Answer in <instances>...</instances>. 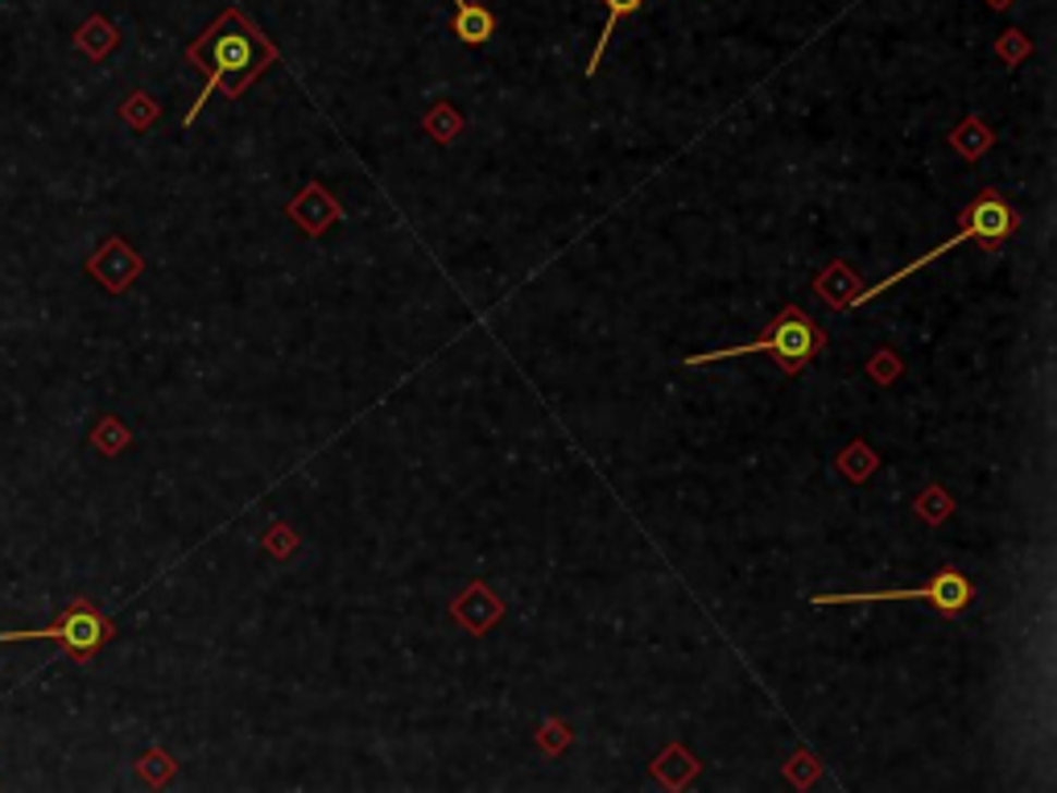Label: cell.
I'll use <instances>...</instances> for the list:
<instances>
[{
  "label": "cell",
  "mask_w": 1057,
  "mask_h": 793,
  "mask_svg": "<svg viewBox=\"0 0 1057 793\" xmlns=\"http://www.w3.org/2000/svg\"><path fill=\"white\" fill-rule=\"evenodd\" d=\"M274 59H277V46L269 38H260V29H256L240 9L219 13L216 25L191 46V62L207 66V83H203V91H198L195 108L186 112V124H195L198 112H203V103L216 96L219 87H223L228 96H240V91H244V87H248V83H253Z\"/></svg>",
  "instance_id": "1"
},
{
  "label": "cell",
  "mask_w": 1057,
  "mask_h": 793,
  "mask_svg": "<svg viewBox=\"0 0 1057 793\" xmlns=\"http://www.w3.org/2000/svg\"><path fill=\"white\" fill-rule=\"evenodd\" d=\"M1017 232V211L1008 207V198L996 195V191H983V195H975V203L967 207V219H962V228L955 232L950 240H941L938 248H930L925 257L909 260L904 269H897L892 278L876 281L872 290H860L855 294V306H863V302H872L876 294H884V290H892L897 281L913 278L918 269H930V260H938L941 253H950V248H959V244H980L983 253H996V248H1004V240Z\"/></svg>",
  "instance_id": "2"
},
{
  "label": "cell",
  "mask_w": 1057,
  "mask_h": 793,
  "mask_svg": "<svg viewBox=\"0 0 1057 793\" xmlns=\"http://www.w3.org/2000/svg\"><path fill=\"white\" fill-rule=\"evenodd\" d=\"M823 347H826L823 327L805 315V310H798V306H785L781 315L764 327L761 339L736 343V347H719V352H703V356H690L685 368H706V364H719V359H731V356H752V352H773L785 373L798 377Z\"/></svg>",
  "instance_id": "3"
},
{
  "label": "cell",
  "mask_w": 1057,
  "mask_h": 793,
  "mask_svg": "<svg viewBox=\"0 0 1057 793\" xmlns=\"http://www.w3.org/2000/svg\"><path fill=\"white\" fill-rule=\"evenodd\" d=\"M888 599H921L930 603L934 612H941L946 620H959L971 603H975V583L959 571H938L930 583L909 587V591H851V595H814L810 603L814 608H847V603H888Z\"/></svg>",
  "instance_id": "4"
},
{
  "label": "cell",
  "mask_w": 1057,
  "mask_h": 793,
  "mask_svg": "<svg viewBox=\"0 0 1057 793\" xmlns=\"http://www.w3.org/2000/svg\"><path fill=\"white\" fill-rule=\"evenodd\" d=\"M13 636H25V640L50 636V640H62V645H66V654L92 657L99 645L112 636V624H108L92 603H75V608H66V615H62L54 629H38V633H4L0 640H13Z\"/></svg>",
  "instance_id": "5"
},
{
  "label": "cell",
  "mask_w": 1057,
  "mask_h": 793,
  "mask_svg": "<svg viewBox=\"0 0 1057 793\" xmlns=\"http://www.w3.org/2000/svg\"><path fill=\"white\" fill-rule=\"evenodd\" d=\"M500 615H505V599L491 591L488 583H467L451 599V620L459 629H467L471 636L491 633L500 624Z\"/></svg>",
  "instance_id": "6"
},
{
  "label": "cell",
  "mask_w": 1057,
  "mask_h": 793,
  "mask_svg": "<svg viewBox=\"0 0 1057 793\" xmlns=\"http://www.w3.org/2000/svg\"><path fill=\"white\" fill-rule=\"evenodd\" d=\"M285 216L294 219L306 236H323L331 223H339V219H343V207L327 195V186H323V182H311V186H302V191L285 203Z\"/></svg>",
  "instance_id": "7"
},
{
  "label": "cell",
  "mask_w": 1057,
  "mask_h": 793,
  "mask_svg": "<svg viewBox=\"0 0 1057 793\" xmlns=\"http://www.w3.org/2000/svg\"><path fill=\"white\" fill-rule=\"evenodd\" d=\"M92 278L96 281H104L112 294H120L124 285H133L137 281V273H141V257L124 244V240H108L104 248H99L96 257H92Z\"/></svg>",
  "instance_id": "8"
},
{
  "label": "cell",
  "mask_w": 1057,
  "mask_h": 793,
  "mask_svg": "<svg viewBox=\"0 0 1057 793\" xmlns=\"http://www.w3.org/2000/svg\"><path fill=\"white\" fill-rule=\"evenodd\" d=\"M863 290L860 273L847 265V260H830L823 273L814 278V294L826 297L835 310H851L855 306V294Z\"/></svg>",
  "instance_id": "9"
},
{
  "label": "cell",
  "mask_w": 1057,
  "mask_h": 793,
  "mask_svg": "<svg viewBox=\"0 0 1057 793\" xmlns=\"http://www.w3.org/2000/svg\"><path fill=\"white\" fill-rule=\"evenodd\" d=\"M454 38L463 41V46H484V41L496 34V17H491V9H484V4H475V0H454Z\"/></svg>",
  "instance_id": "10"
},
{
  "label": "cell",
  "mask_w": 1057,
  "mask_h": 793,
  "mask_svg": "<svg viewBox=\"0 0 1057 793\" xmlns=\"http://www.w3.org/2000/svg\"><path fill=\"white\" fill-rule=\"evenodd\" d=\"M698 773H703L698 756H690L682 744H669L666 753L653 760V777H657L666 790H685V785H690Z\"/></svg>",
  "instance_id": "11"
},
{
  "label": "cell",
  "mask_w": 1057,
  "mask_h": 793,
  "mask_svg": "<svg viewBox=\"0 0 1057 793\" xmlns=\"http://www.w3.org/2000/svg\"><path fill=\"white\" fill-rule=\"evenodd\" d=\"M604 9H607V21H604V29H599V41H595V50H591V62H587V80H595L599 75V62H604V54H607V41H611V34H616V25L624 17H632V13H641L645 9V0H604Z\"/></svg>",
  "instance_id": "12"
},
{
  "label": "cell",
  "mask_w": 1057,
  "mask_h": 793,
  "mask_svg": "<svg viewBox=\"0 0 1057 793\" xmlns=\"http://www.w3.org/2000/svg\"><path fill=\"white\" fill-rule=\"evenodd\" d=\"M950 145L959 149L967 161H980L992 145H996V133L983 124L980 117H967L962 124H955V133H950Z\"/></svg>",
  "instance_id": "13"
},
{
  "label": "cell",
  "mask_w": 1057,
  "mask_h": 793,
  "mask_svg": "<svg viewBox=\"0 0 1057 793\" xmlns=\"http://www.w3.org/2000/svg\"><path fill=\"white\" fill-rule=\"evenodd\" d=\"M422 124H426V133H430L438 145H451V141L463 133V112H459L454 103H447V99H442V103H434L430 112H426V120H422Z\"/></svg>",
  "instance_id": "14"
},
{
  "label": "cell",
  "mask_w": 1057,
  "mask_h": 793,
  "mask_svg": "<svg viewBox=\"0 0 1057 793\" xmlns=\"http://www.w3.org/2000/svg\"><path fill=\"white\" fill-rule=\"evenodd\" d=\"M876 467H880V455L867 447V442H851L847 451L839 455V472L851 484H863V479H872L876 476Z\"/></svg>",
  "instance_id": "15"
},
{
  "label": "cell",
  "mask_w": 1057,
  "mask_h": 793,
  "mask_svg": "<svg viewBox=\"0 0 1057 793\" xmlns=\"http://www.w3.org/2000/svg\"><path fill=\"white\" fill-rule=\"evenodd\" d=\"M112 46H117V29L108 25L104 17H92L83 29H78V50H87L92 59H104V54H112Z\"/></svg>",
  "instance_id": "16"
},
{
  "label": "cell",
  "mask_w": 1057,
  "mask_h": 793,
  "mask_svg": "<svg viewBox=\"0 0 1057 793\" xmlns=\"http://www.w3.org/2000/svg\"><path fill=\"white\" fill-rule=\"evenodd\" d=\"M918 516L921 521H930V525H941L946 516L955 513V500H950V492L946 488H938V484H930V488H921V496H918Z\"/></svg>",
  "instance_id": "17"
},
{
  "label": "cell",
  "mask_w": 1057,
  "mask_h": 793,
  "mask_svg": "<svg viewBox=\"0 0 1057 793\" xmlns=\"http://www.w3.org/2000/svg\"><path fill=\"white\" fill-rule=\"evenodd\" d=\"M818 777H823V765H818V756L805 753V748H798V753L785 760V781L798 785V790H810Z\"/></svg>",
  "instance_id": "18"
},
{
  "label": "cell",
  "mask_w": 1057,
  "mask_h": 793,
  "mask_svg": "<svg viewBox=\"0 0 1057 793\" xmlns=\"http://www.w3.org/2000/svg\"><path fill=\"white\" fill-rule=\"evenodd\" d=\"M996 54L1004 66H1017V62H1024L1029 54H1033V41L1024 38L1020 29H1004L996 38Z\"/></svg>",
  "instance_id": "19"
},
{
  "label": "cell",
  "mask_w": 1057,
  "mask_h": 793,
  "mask_svg": "<svg viewBox=\"0 0 1057 793\" xmlns=\"http://www.w3.org/2000/svg\"><path fill=\"white\" fill-rule=\"evenodd\" d=\"M537 744H542V753L558 756L570 748V728L562 723V719H546L542 723V732H537Z\"/></svg>",
  "instance_id": "20"
},
{
  "label": "cell",
  "mask_w": 1057,
  "mask_h": 793,
  "mask_svg": "<svg viewBox=\"0 0 1057 793\" xmlns=\"http://www.w3.org/2000/svg\"><path fill=\"white\" fill-rule=\"evenodd\" d=\"M904 364L897 352H876L872 356V364H867V377L876 380V385H892V380H901Z\"/></svg>",
  "instance_id": "21"
},
{
  "label": "cell",
  "mask_w": 1057,
  "mask_h": 793,
  "mask_svg": "<svg viewBox=\"0 0 1057 793\" xmlns=\"http://www.w3.org/2000/svg\"><path fill=\"white\" fill-rule=\"evenodd\" d=\"M120 112H124V120H129L133 129H149V124L157 120V103L145 96V91H137V96H129V103H124Z\"/></svg>",
  "instance_id": "22"
},
{
  "label": "cell",
  "mask_w": 1057,
  "mask_h": 793,
  "mask_svg": "<svg viewBox=\"0 0 1057 793\" xmlns=\"http://www.w3.org/2000/svg\"><path fill=\"white\" fill-rule=\"evenodd\" d=\"M96 447L99 451H108V455H117L120 447H129V430L120 426V422H99V430H96Z\"/></svg>",
  "instance_id": "23"
},
{
  "label": "cell",
  "mask_w": 1057,
  "mask_h": 793,
  "mask_svg": "<svg viewBox=\"0 0 1057 793\" xmlns=\"http://www.w3.org/2000/svg\"><path fill=\"white\" fill-rule=\"evenodd\" d=\"M141 777L154 781V785H166V781L174 777V760H170L166 753H149L145 760H141Z\"/></svg>",
  "instance_id": "24"
},
{
  "label": "cell",
  "mask_w": 1057,
  "mask_h": 793,
  "mask_svg": "<svg viewBox=\"0 0 1057 793\" xmlns=\"http://www.w3.org/2000/svg\"><path fill=\"white\" fill-rule=\"evenodd\" d=\"M265 546H269L277 558H285V554H294L297 534H290V525H274V534L265 537Z\"/></svg>",
  "instance_id": "25"
},
{
  "label": "cell",
  "mask_w": 1057,
  "mask_h": 793,
  "mask_svg": "<svg viewBox=\"0 0 1057 793\" xmlns=\"http://www.w3.org/2000/svg\"><path fill=\"white\" fill-rule=\"evenodd\" d=\"M983 4H987V9H1012L1017 0H983Z\"/></svg>",
  "instance_id": "26"
}]
</instances>
